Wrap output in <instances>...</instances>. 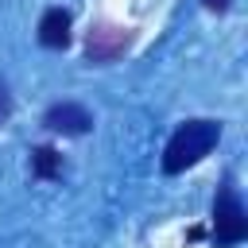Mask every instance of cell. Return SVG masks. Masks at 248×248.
Segmentation results:
<instances>
[{"label":"cell","instance_id":"obj_1","mask_svg":"<svg viewBox=\"0 0 248 248\" xmlns=\"http://www.w3.org/2000/svg\"><path fill=\"white\" fill-rule=\"evenodd\" d=\"M221 140V124L217 120H186L170 140H167V151H163V170L167 174H178L194 163H202Z\"/></svg>","mask_w":248,"mask_h":248},{"label":"cell","instance_id":"obj_2","mask_svg":"<svg viewBox=\"0 0 248 248\" xmlns=\"http://www.w3.org/2000/svg\"><path fill=\"white\" fill-rule=\"evenodd\" d=\"M248 236V213L236 198V190L225 182L213 198V244L217 248H232Z\"/></svg>","mask_w":248,"mask_h":248},{"label":"cell","instance_id":"obj_3","mask_svg":"<svg viewBox=\"0 0 248 248\" xmlns=\"http://www.w3.org/2000/svg\"><path fill=\"white\" fill-rule=\"evenodd\" d=\"M128 43H132V31H128V27H108V23H101V27H93L89 39H85V58L97 62V66L116 62V58L128 50Z\"/></svg>","mask_w":248,"mask_h":248},{"label":"cell","instance_id":"obj_4","mask_svg":"<svg viewBox=\"0 0 248 248\" xmlns=\"http://www.w3.org/2000/svg\"><path fill=\"white\" fill-rule=\"evenodd\" d=\"M43 124L50 132H62V136H85L93 128V112L85 105H78V101H58V105L46 108Z\"/></svg>","mask_w":248,"mask_h":248},{"label":"cell","instance_id":"obj_5","mask_svg":"<svg viewBox=\"0 0 248 248\" xmlns=\"http://www.w3.org/2000/svg\"><path fill=\"white\" fill-rule=\"evenodd\" d=\"M70 23H74V19H70L66 8H46L43 19H39V43L50 46V50L70 46Z\"/></svg>","mask_w":248,"mask_h":248},{"label":"cell","instance_id":"obj_6","mask_svg":"<svg viewBox=\"0 0 248 248\" xmlns=\"http://www.w3.org/2000/svg\"><path fill=\"white\" fill-rule=\"evenodd\" d=\"M31 174L35 178H54V174H62V155L54 151V147H35L31 151Z\"/></svg>","mask_w":248,"mask_h":248},{"label":"cell","instance_id":"obj_7","mask_svg":"<svg viewBox=\"0 0 248 248\" xmlns=\"http://www.w3.org/2000/svg\"><path fill=\"white\" fill-rule=\"evenodd\" d=\"M12 116V93H8V85L0 81V124Z\"/></svg>","mask_w":248,"mask_h":248},{"label":"cell","instance_id":"obj_8","mask_svg":"<svg viewBox=\"0 0 248 248\" xmlns=\"http://www.w3.org/2000/svg\"><path fill=\"white\" fill-rule=\"evenodd\" d=\"M202 4H205L209 12H229V8H232V0H202Z\"/></svg>","mask_w":248,"mask_h":248}]
</instances>
